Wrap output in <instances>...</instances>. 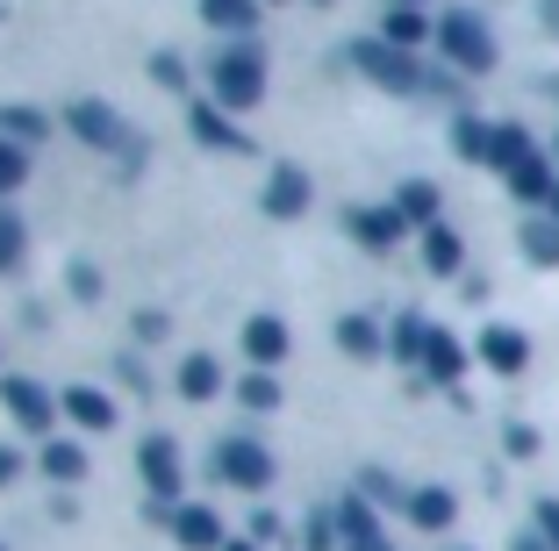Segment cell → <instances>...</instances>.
Listing matches in <instances>:
<instances>
[{"label": "cell", "mask_w": 559, "mask_h": 551, "mask_svg": "<svg viewBox=\"0 0 559 551\" xmlns=\"http://www.w3.org/2000/svg\"><path fill=\"white\" fill-rule=\"evenodd\" d=\"M352 65H359V80L388 86V94H444V100H460V72L424 65L416 50H395L388 36H352Z\"/></svg>", "instance_id": "1"}, {"label": "cell", "mask_w": 559, "mask_h": 551, "mask_svg": "<svg viewBox=\"0 0 559 551\" xmlns=\"http://www.w3.org/2000/svg\"><path fill=\"white\" fill-rule=\"evenodd\" d=\"M66 130L80 136L86 151H108V158H116L122 172H136V165L151 158V136H144V130H130V122H122V115L108 108V100H94V94L66 108Z\"/></svg>", "instance_id": "2"}, {"label": "cell", "mask_w": 559, "mask_h": 551, "mask_svg": "<svg viewBox=\"0 0 559 551\" xmlns=\"http://www.w3.org/2000/svg\"><path fill=\"white\" fill-rule=\"evenodd\" d=\"M209 94L223 115H245L265 100V44H251V36H237V44L215 50V65H209Z\"/></svg>", "instance_id": "3"}, {"label": "cell", "mask_w": 559, "mask_h": 551, "mask_svg": "<svg viewBox=\"0 0 559 551\" xmlns=\"http://www.w3.org/2000/svg\"><path fill=\"white\" fill-rule=\"evenodd\" d=\"M438 50H444V72H460V80H488L495 58H502L488 15H474V8H444L438 15Z\"/></svg>", "instance_id": "4"}, {"label": "cell", "mask_w": 559, "mask_h": 551, "mask_svg": "<svg viewBox=\"0 0 559 551\" xmlns=\"http://www.w3.org/2000/svg\"><path fill=\"white\" fill-rule=\"evenodd\" d=\"M215 480L245 487V494H265V487H273V452H265L251 430H237V438L215 444Z\"/></svg>", "instance_id": "5"}, {"label": "cell", "mask_w": 559, "mask_h": 551, "mask_svg": "<svg viewBox=\"0 0 559 551\" xmlns=\"http://www.w3.org/2000/svg\"><path fill=\"white\" fill-rule=\"evenodd\" d=\"M136 472H144L151 502L180 508V494H187V458H180V444H173V438H158V430H151V438L136 444Z\"/></svg>", "instance_id": "6"}, {"label": "cell", "mask_w": 559, "mask_h": 551, "mask_svg": "<svg viewBox=\"0 0 559 551\" xmlns=\"http://www.w3.org/2000/svg\"><path fill=\"white\" fill-rule=\"evenodd\" d=\"M0 408L15 416V430H29V438H44L50 422H58V394H44V380H0Z\"/></svg>", "instance_id": "7"}, {"label": "cell", "mask_w": 559, "mask_h": 551, "mask_svg": "<svg viewBox=\"0 0 559 551\" xmlns=\"http://www.w3.org/2000/svg\"><path fill=\"white\" fill-rule=\"evenodd\" d=\"M345 237L359 243V251H395V243L409 237V223H402L395 201H380V208H345Z\"/></svg>", "instance_id": "8"}, {"label": "cell", "mask_w": 559, "mask_h": 551, "mask_svg": "<svg viewBox=\"0 0 559 551\" xmlns=\"http://www.w3.org/2000/svg\"><path fill=\"white\" fill-rule=\"evenodd\" d=\"M187 136H194V144H209V151H237V158H251L245 122H230L215 100H187Z\"/></svg>", "instance_id": "9"}, {"label": "cell", "mask_w": 559, "mask_h": 551, "mask_svg": "<svg viewBox=\"0 0 559 551\" xmlns=\"http://www.w3.org/2000/svg\"><path fill=\"white\" fill-rule=\"evenodd\" d=\"M309 201H316L309 172H301V165H273V179H265V215H273V223H295V215H309Z\"/></svg>", "instance_id": "10"}, {"label": "cell", "mask_w": 559, "mask_h": 551, "mask_svg": "<svg viewBox=\"0 0 559 551\" xmlns=\"http://www.w3.org/2000/svg\"><path fill=\"white\" fill-rule=\"evenodd\" d=\"M480 366H488V373H524L531 366V337L516 323H488L480 330Z\"/></svg>", "instance_id": "11"}, {"label": "cell", "mask_w": 559, "mask_h": 551, "mask_svg": "<svg viewBox=\"0 0 559 551\" xmlns=\"http://www.w3.org/2000/svg\"><path fill=\"white\" fill-rule=\"evenodd\" d=\"M330 523H337L345 551H366V544H380V516H373V502H366L359 487H352L345 502H330Z\"/></svg>", "instance_id": "12"}, {"label": "cell", "mask_w": 559, "mask_h": 551, "mask_svg": "<svg viewBox=\"0 0 559 551\" xmlns=\"http://www.w3.org/2000/svg\"><path fill=\"white\" fill-rule=\"evenodd\" d=\"M502 179H510V194L524 201V208H552V194H559V165L545 158V151H538V158H524L516 172H502Z\"/></svg>", "instance_id": "13"}, {"label": "cell", "mask_w": 559, "mask_h": 551, "mask_svg": "<svg viewBox=\"0 0 559 551\" xmlns=\"http://www.w3.org/2000/svg\"><path fill=\"white\" fill-rule=\"evenodd\" d=\"M58 416H66L72 430H116V402L100 387H66L58 394Z\"/></svg>", "instance_id": "14"}, {"label": "cell", "mask_w": 559, "mask_h": 551, "mask_svg": "<svg viewBox=\"0 0 559 551\" xmlns=\"http://www.w3.org/2000/svg\"><path fill=\"white\" fill-rule=\"evenodd\" d=\"M245 358H251V373H273L280 358H287V323H280V315H251L245 323Z\"/></svg>", "instance_id": "15"}, {"label": "cell", "mask_w": 559, "mask_h": 551, "mask_svg": "<svg viewBox=\"0 0 559 551\" xmlns=\"http://www.w3.org/2000/svg\"><path fill=\"white\" fill-rule=\"evenodd\" d=\"M402 516H409L416 530H452V516H460V494H452V487H409Z\"/></svg>", "instance_id": "16"}, {"label": "cell", "mask_w": 559, "mask_h": 551, "mask_svg": "<svg viewBox=\"0 0 559 551\" xmlns=\"http://www.w3.org/2000/svg\"><path fill=\"white\" fill-rule=\"evenodd\" d=\"M460 373H466V344L452 337V330L430 323V344H424V380H438V387H460Z\"/></svg>", "instance_id": "17"}, {"label": "cell", "mask_w": 559, "mask_h": 551, "mask_svg": "<svg viewBox=\"0 0 559 551\" xmlns=\"http://www.w3.org/2000/svg\"><path fill=\"white\" fill-rule=\"evenodd\" d=\"M173 537H180L187 551H223V523H215V508H201V502H180Z\"/></svg>", "instance_id": "18"}, {"label": "cell", "mask_w": 559, "mask_h": 551, "mask_svg": "<svg viewBox=\"0 0 559 551\" xmlns=\"http://www.w3.org/2000/svg\"><path fill=\"white\" fill-rule=\"evenodd\" d=\"M380 36L395 50H424V44H438V22L424 15V8H388V22H380Z\"/></svg>", "instance_id": "19"}, {"label": "cell", "mask_w": 559, "mask_h": 551, "mask_svg": "<svg viewBox=\"0 0 559 551\" xmlns=\"http://www.w3.org/2000/svg\"><path fill=\"white\" fill-rule=\"evenodd\" d=\"M395 208H402V223H409V229H430L444 215V194L430 187V179H402V187H395Z\"/></svg>", "instance_id": "20"}, {"label": "cell", "mask_w": 559, "mask_h": 551, "mask_svg": "<svg viewBox=\"0 0 559 551\" xmlns=\"http://www.w3.org/2000/svg\"><path fill=\"white\" fill-rule=\"evenodd\" d=\"M337 351L345 358H388V330L373 315H337Z\"/></svg>", "instance_id": "21"}, {"label": "cell", "mask_w": 559, "mask_h": 551, "mask_svg": "<svg viewBox=\"0 0 559 551\" xmlns=\"http://www.w3.org/2000/svg\"><path fill=\"white\" fill-rule=\"evenodd\" d=\"M424 265H430L438 279H452V273L466 265V243H460V229H452V223H430V229H424Z\"/></svg>", "instance_id": "22"}, {"label": "cell", "mask_w": 559, "mask_h": 551, "mask_svg": "<svg viewBox=\"0 0 559 551\" xmlns=\"http://www.w3.org/2000/svg\"><path fill=\"white\" fill-rule=\"evenodd\" d=\"M201 22H209V29H223L237 44V36L259 29V0H201Z\"/></svg>", "instance_id": "23"}, {"label": "cell", "mask_w": 559, "mask_h": 551, "mask_svg": "<svg viewBox=\"0 0 559 551\" xmlns=\"http://www.w3.org/2000/svg\"><path fill=\"white\" fill-rule=\"evenodd\" d=\"M452 151H460L466 165H495V122H480V115H452Z\"/></svg>", "instance_id": "24"}, {"label": "cell", "mask_w": 559, "mask_h": 551, "mask_svg": "<svg viewBox=\"0 0 559 551\" xmlns=\"http://www.w3.org/2000/svg\"><path fill=\"white\" fill-rule=\"evenodd\" d=\"M0 136H8V144H22V151H36L50 136V115L44 108H22V100H8V108H0Z\"/></svg>", "instance_id": "25"}, {"label": "cell", "mask_w": 559, "mask_h": 551, "mask_svg": "<svg viewBox=\"0 0 559 551\" xmlns=\"http://www.w3.org/2000/svg\"><path fill=\"white\" fill-rule=\"evenodd\" d=\"M173 387H180L187 402H209V394H223V366H215L209 351H187V358H180V380H173Z\"/></svg>", "instance_id": "26"}, {"label": "cell", "mask_w": 559, "mask_h": 551, "mask_svg": "<svg viewBox=\"0 0 559 551\" xmlns=\"http://www.w3.org/2000/svg\"><path fill=\"white\" fill-rule=\"evenodd\" d=\"M424 344H430V323H424V315H395V323H388V358L424 366Z\"/></svg>", "instance_id": "27"}, {"label": "cell", "mask_w": 559, "mask_h": 551, "mask_svg": "<svg viewBox=\"0 0 559 551\" xmlns=\"http://www.w3.org/2000/svg\"><path fill=\"white\" fill-rule=\"evenodd\" d=\"M516 243H524V259H531V265H559V223H552V215H524Z\"/></svg>", "instance_id": "28"}, {"label": "cell", "mask_w": 559, "mask_h": 551, "mask_svg": "<svg viewBox=\"0 0 559 551\" xmlns=\"http://www.w3.org/2000/svg\"><path fill=\"white\" fill-rule=\"evenodd\" d=\"M524 158H538L531 130H524V122H495V172H516Z\"/></svg>", "instance_id": "29"}, {"label": "cell", "mask_w": 559, "mask_h": 551, "mask_svg": "<svg viewBox=\"0 0 559 551\" xmlns=\"http://www.w3.org/2000/svg\"><path fill=\"white\" fill-rule=\"evenodd\" d=\"M22 259H29V223L15 208H0V273H22Z\"/></svg>", "instance_id": "30"}, {"label": "cell", "mask_w": 559, "mask_h": 551, "mask_svg": "<svg viewBox=\"0 0 559 551\" xmlns=\"http://www.w3.org/2000/svg\"><path fill=\"white\" fill-rule=\"evenodd\" d=\"M44 472L58 487H80L86 480V452H80V444H44Z\"/></svg>", "instance_id": "31"}, {"label": "cell", "mask_w": 559, "mask_h": 551, "mask_svg": "<svg viewBox=\"0 0 559 551\" xmlns=\"http://www.w3.org/2000/svg\"><path fill=\"white\" fill-rule=\"evenodd\" d=\"M237 402L265 416V408H280V380L273 373H245V380H237Z\"/></svg>", "instance_id": "32"}, {"label": "cell", "mask_w": 559, "mask_h": 551, "mask_svg": "<svg viewBox=\"0 0 559 551\" xmlns=\"http://www.w3.org/2000/svg\"><path fill=\"white\" fill-rule=\"evenodd\" d=\"M22 179H29V151H22V144H8V136H0V201L15 194Z\"/></svg>", "instance_id": "33"}, {"label": "cell", "mask_w": 559, "mask_h": 551, "mask_svg": "<svg viewBox=\"0 0 559 551\" xmlns=\"http://www.w3.org/2000/svg\"><path fill=\"white\" fill-rule=\"evenodd\" d=\"M151 80H158L165 94H187V58L180 50H158V58H151Z\"/></svg>", "instance_id": "34"}, {"label": "cell", "mask_w": 559, "mask_h": 551, "mask_svg": "<svg viewBox=\"0 0 559 551\" xmlns=\"http://www.w3.org/2000/svg\"><path fill=\"white\" fill-rule=\"evenodd\" d=\"M130 330H136V344H165V337H173V315H165V309H144Z\"/></svg>", "instance_id": "35"}, {"label": "cell", "mask_w": 559, "mask_h": 551, "mask_svg": "<svg viewBox=\"0 0 559 551\" xmlns=\"http://www.w3.org/2000/svg\"><path fill=\"white\" fill-rule=\"evenodd\" d=\"M531 530H538V537H545V544H552V551H559V494H545V502H538V508H531Z\"/></svg>", "instance_id": "36"}, {"label": "cell", "mask_w": 559, "mask_h": 551, "mask_svg": "<svg viewBox=\"0 0 559 551\" xmlns=\"http://www.w3.org/2000/svg\"><path fill=\"white\" fill-rule=\"evenodd\" d=\"M502 444H510V458H538V430H531V422H510Z\"/></svg>", "instance_id": "37"}, {"label": "cell", "mask_w": 559, "mask_h": 551, "mask_svg": "<svg viewBox=\"0 0 559 551\" xmlns=\"http://www.w3.org/2000/svg\"><path fill=\"white\" fill-rule=\"evenodd\" d=\"M359 494H380V502H395V508L409 502V494H402V487L388 480V472H359Z\"/></svg>", "instance_id": "38"}, {"label": "cell", "mask_w": 559, "mask_h": 551, "mask_svg": "<svg viewBox=\"0 0 559 551\" xmlns=\"http://www.w3.org/2000/svg\"><path fill=\"white\" fill-rule=\"evenodd\" d=\"M301 537H309V551H330V544H337V523H330V508H323V516H309V530H301Z\"/></svg>", "instance_id": "39"}, {"label": "cell", "mask_w": 559, "mask_h": 551, "mask_svg": "<svg viewBox=\"0 0 559 551\" xmlns=\"http://www.w3.org/2000/svg\"><path fill=\"white\" fill-rule=\"evenodd\" d=\"M72 294H80V301H100V273H94V265H72Z\"/></svg>", "instance_id": "40"}, {"label": "cell", "mask_w": 559, "mask_h": 551, "mask_svg": "<svg viewBox=\"0 0 559 551\" xmlns=\"http://www.w3.org/2000/svg\"><path fill=\"white\" fill-rule=\"evenodd\" d=\"M22 480V452L15 444H0V487H15Z\"/></svg>", "instance_id": "41"}, {"label": "cell", "mask_w": 559, "mask_h": 551, "mask_svg": "<svg viewBox=\"0 0 559 551\" xmlns=\"http://www.w3.org/2000/svg\"><path fill=\"white\" fill-rule=\"evenodd\" d=\"M516 551H552V544H545L538 530H524V537H516Z\"/></svg>", "instance_id": "42"}, {"label": "cell", "mask_w": 559, "mask_h": 551, "mask_svg": "<svg viewBox=\"0 0 559 551\" xmlns=\"http://www.w3.org/2000/svg\"><path fill=\"white\" fill-rule=\"evenodd\" d=\"M545 22H552V29H559V0H545Z\"/></svg>", "instance_id": "43"}, {"label": "cell", "mask_w": 559, "mask_h": 551, "mask_svg": "<svg viewBox=\"0 0 559 551\" xmlns=\"http://www.w3.org/2000/svg\"><path fill=\"white\" fill-rule=\"evenodd\" d=\"M223 551H259V544H245V537H237V544H223Z\"/></svg>", "instance_id": "44"}, {"label": "cell", "mask_w": 559, "mask_h": 551, "mask_svg": "<svg viewBox=\"0 0 559 551\" xmlns=\"http://www.w3.org/2000/svg\"><path fill=\"white\" fill-rule=\"evenodd\" d=\"M545 215H552V223H559V194H552V208H545Z\"/></svg>", "instance_id": "45"}, {"label": "cell", "mask_w": 559, "mask_h": 551, "mask_svg": "<svg viewBox=\"0 0 559 551\" xmlns=\"http://www.w3.org/2000/svg\"><path fill=\"white\" fill-rule=\"evenodd\" d=\"M395 8H424V0H395Z\"/></svg>", "instance_id": "46"}, {"label": "cell", "mask_w": 559, "mask_h": 551, "mask_svg": "<svg viewBox=\"0 0 559 551\" xmlns=\"http://www.w3.org/2000/svg\"><path fill=\"white\" fill-rule=\"evenodd\" d=\"M259 8H280V0H259Z\"/></svg>", "instance_id": "47"}, {"label": "cell", "mask_w": 559, "mask_h": 551, "mask_svg": "<svg viewBox=\"0 0 559 551\" xmlns=\"http://www.w3.org/2000/svg\"><path fill=\"white\" fill-rule=\"evenodd\" d=\"M366 551H388V544H366Z\"/></svg>", "instance_id": "48"}, {"label": "cell", "mask_w": 559, "mask_h": 551, "mask_svg": "<svg viewBox=\"0 0 559 551\" xmlns=\"http://www.w3.org/2000/svg\"><path fill=\"white\" fill-rule=\"evenodd\" d=\"M552 100H559V80H552Z\"/></svg>", "instance_id": "49"}, {"label": "cell", "mask_w": 559, "mask_h": 551, "mask_svg": "<svg viewBox=\"0 0 559 551\" xmlns=\"http://www.w3.org/2000/svg\"><path fill=\"white\" fill-rule=\"evenodd\" d=\"M552 165H559V144H552Z\"/></svg>", "instance_id": "50"}, {"label": "cell", "mask_w": 559, "mask_h": 551, "mask_svg": "<svg viewBox=\"0 0 559 551\" xmlns=\"http://www.w3.org/2000/svg\"><path fill=\"white\" fill-rule=\"evenodd\" d=\"M316 8H330V0H316Z\"/></svg>", "instance_id": "51"}, {"label": "cell", "mask_w": 559, "mask_h": 551, "mask_svg": "<svg viewBox=\"0 0 559 551\" xmlns=\"http://www.w3.org/2000/svg\"><path fill=\"white\" fill-rule=\"evenodd\" d=\"M0 551H8V544H0Z\"/></svg>", "instance_id": "52"}]
</instances>
